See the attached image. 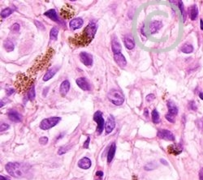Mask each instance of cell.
<instances>
[{"label": "cell", "instance_id": "obj_33", "mask_svg": "<svg viewBox=\"0 0 203 180\" xmlns=\"http://www.w3.org/2000/svg\"><path fill=\"white\" fill-rule=\"evenodd\" d=\"M10 29H11L12 33L16 34V33H18V32L20 31V25L18 23H15V24H13L12 26H11Z\"/></svg>", "mask_w": 203, "mask_h": 180}, {"label": "cell", "instance_id": "obj_52", "mask_svg": "<svg viewBox=\"0 0 203 180\" xmlns=\"http://www.w3.org/2000/svg\"><path fill=\"white\" fill-rule=\"evenodd\" d=\"M145 116H146V118L148 117V110H146V111H145Z\"/></svg>", "mask_w": 203, "mask_h": 180}, {"label": "cell", "instance_id": "obj_8", "mask_svg": "<svg viewBox=\"0 0 203 180\" xmlns=\"http://www.w3.org/2000/svg\"><path fill=\"white\" fill-rule=\"evenodd\" d=\"M74 15L75 9L71 5L66 4L61 8L60 16L63 17V19H70V18H72L74 16Z\"/></svg>", "mask_w": 203, "mask_h": 180}, {"label": "cell", "instance_id": "obj_50", "mask_svg": "<svg viewBox=\"0 0 203 180\" xmlns=\"http://www.w3.org/2000/svg\"><path fill=\"white\" fill-rule=\"evenodd\" d=\"M160 161H161V162H162V164H163V165H168V164H167V161H165V160H163V159H161Z\"/></svg>", "mask_w": 203, "mask_h": 180}, {"label": "cell", "instance_id": "obj_26", "mask_svg": "<svg viewBox=\"0 0 203 180\" xmlns=\"http://www.w3.org/2000/svg\"><path fill=\"white\" fill-rule=\"evenodd\" d=\"M3 47H4V49L7 51V52H11V51H12L14 50L15 46L14 43H13V41L7 39V40L4 41V42H3Z\"/></svg>", "mask_w": 203, "mask_h": 180}, {"label": "cell", "instance_id": "obj_41", "mask_svg": "<svg viewBox=\"0 0 203 180\" xmlns=\"http://www.w3.org/2000/svg\"><path fill=\"white\" fill-rule=\"evenodd\" d=\"M35 23V24H36V26L39 29H41V30H45V27H44V25H43L41 22L38 21V20H36V21L34 22Z\"/></svg>", "mask_w": 203, "mask_h": 180}, {"label": "cell", "instance_id": "obj_47", "mask_svg": "<svg viewBox=\"0 0 203 180\" xmlns=\"http://www.w3.org/2000/svg\"><path fill=\"white\" fill-rule=\"evenodd\" d=\"M96 175L97 176H98V177H103V171H97V172H96Z\"/></svg>", "mask_w": 203, "mask_h": 180}, {"label": "cell", "instance_id": "obj_49", "mask_svg": "<svg viewBox=\"0 0 203 180\" xmlns=\"http://www.w3.org/2000/svg\"><path fill=\"white\" fill-rule=\"evenodd\" d=\"M200 28H201V30H203V20L202 19L200 20Z\"/></svg>", "mask_w": 203, "mask_h": 180}, {"label": "cell", "instance_id": "obj_32", "mask_svg": "<svg viewBox=\"0 0 203 180\" xmlns=\"http://www.w3.org/2000/svg\"><path fill=\"white\" fill-rule=\"evenodd\" d=\"M35 97H36V94H35V87L34 85L31 89H29V93H28V98L30 101H34Z\"/></svg>", "mask_w": 203, "mask_h": 180}, {"label": "cell", "instance_id": "obj_21", "mask_svg": "<svg viewBox=\"0 0 203 180\" xmlns=\"http://www.w3.org/2000/svg\"><path fill=\"white\" fill-rule=\"evenodd\" d=\"M58 70H59V67H54L48 70L46 73L43 76V81H48L50 79H52L54 76L57 73Z\"/></svg>", "mask_w": 203, "mask_h": 180}, {"label": "cell", "instance_id": "obj_3", "mask_svg": "<svg viewBox=\"0 0 203 180\" xmlns=\"http://www.w3.org/2000/svg\"><path fill=\"white\" fill-rule=\"evenodd\" d=\"M16 87L20 94H24L34 85V79L27 77L24 75H19L16 80Z\"/></svg>", "mask_w": 203, "mask_h": 180}, {"label": "cell", "instance_id": "obj_44", "mask_svg": "<svg viewBox=\"0 0 203 180\" xmlns=\"http://www.w3.org/2000/svg\"><path fill=\"white\" fill-rule=\"evenodd\" d=\"M8 102H9V100H8V99L3 98L2 100H1V106H1V107H2V106H5V105H6L7 103H8Z\"/></svg>", "mask_w": 203, "mask_h": 180}, {"label": "cell", "instance_id": "obj_9", "mask_svg": "<svg viewBox=\"0 0 203 180\" xmlns=\"http://www.w3.org/2000/svg\"><path fill=\"white\" fill-rule=\"evenodd\" d=\"M80 60H81V62H82L85 66H86V67H89L93 66V56L89 53H87V52H85V51L81 52V53H80Z\"/></svg>", "mask_w": 203, "mask_h": 180}, {"label": "cell", "instance_id": "obj_43", "mask_svg": "<svg viewBox=\"0 0 203 180\" xmlns=\"http://www.w3.org/2000/svg\"><path fill=\"white\" fill-rule=\"evenodd\" d=\"M89 141H90V138H89V137H88V138H87V139L85 140V144H84V145H83V147L85 148V149H88L89 145Z\"/></svg>", "mask_w": 203, "mask_h": 180}, {"label": "cell", "instance_id": "obj_1", "mask_svg": "<svg viewBox=\"0 0 203 180\" xmlns=\"http://www.w3.org/2000/svg\"><path fill=\"white\" fill-rule=\"evenodd\" d=\"M97 29H98V25L95 22H90L85 28L82 33L77 34L74 37L69 38L70 43L77 47L88 46L94 38Z\"/></svg>", "mask_w": 203, "mask_h": 180}, {"label": "cell", "instance_id": "obj_4", "mask_svg": "<svg viewBox=\"0 0 203 180\" xmlns=\"http://www.w3.org/2000/svg\"><path fill=\"white\" fill-rule=\"evenodd\" d=\"M107 98L115 106H121L124 101V95L118 89H111L107 94Z\"/></svg>", "mask_w": 203, "mask_h": 180}, {"label": "cell", "instance_id": "obj_20", "mask_svg": "<svg viewBox=\"0 0 203 180\" xmlns=\"http://www.w3.org/2000/svg\"><path fill=\"white\" fill-rule=\"evenodd\" d=\"M162 27V22L158 21V20H153V21L150 22V34H156Z\"/></svg>", "mask_w": 203, "mask_h": 180}, {"label": "cell", "instance_id": "obj_51", "mask_svg": "<svg viewBox=\"0 0 203 180\" xmlns=\"http://www.w3.org/2000/svg\"><path fill=\"white\" fill-rule=\"evenodd\" d=\"M199 97H200L201 100H203V93H200V94H199Z\"/></svg>", "mask_w": 203, "mask_h": 180}, {"label": "cell", "instance_id": "obj_25", "mask_svg": "<svg viewBox=\"0 0 203 180\" xmlns=\"http://www.w3.org/2000/svg\"><path fill=\"white\" fill-rule=\"evenodd\" d=\"M115 144H112L111 145L110 149H109V151H108L107 154V161L110 163L112 161V159L114 158V156H115Z\"/></svg>", "mask_w": 203, "mask_h": 180}, {"label": "cell", "instance_id": "obj_6", "mask_svg": "<svg viewBox=\"0 0 203 180\" xmlns=\"http://www.w3.org/2000/svg\"><path fill=\"white\" fill-rule=\"evenodd\" d=\"M61 121L60 117H50V118H44L40 122V128L42 130H49L55 127Z\"/></svg>", "mask_w": 203, "mask_h": 180}, {"label": "cell", "instance_id": "obj_35", "mask_svg": "<svg viewBox=\"0 0 203 180\" xmlns=\"http://www.w3.org/2000/svg\"><path fill=\"white\" fill-rule=\"evenodd\" d=\"M157 167V165L155 163H153V162H151V163L147 164L146 166H145V170L146 171H151V170H154V169H155Z\"/></svg>", "mask_w": 203, "mask_h": 180}, {"label": "cell", "instance_id": "obj_10", "mask_svg": "<svg viewBox=\"0 0 203 180\" xmlns=\"http://www.w3.org/2000/svg\"><path fill=\"white\" fill-rule=\"evenodd\" d=\"M158 137L160 139H166V140H170V141H174L175 136L172 132H170L169 130L166 129H161L159 130L157 133Z\"/></svg>", "mask_w": 203, "mask_h": 180}, {"label": "cell", "instance_id": "obj_39", "mask_svg": "<svg viewBox=\"0 0 203 180\" xmlns=\"http://www.w3.org/2000/svg\"><path fill=\"white\" fill-rule=\"evenodd\" d=\"M0 128H1L0 131H1V132H3V131H7V129H9L10 126L8 124H7V123L3 122V123L1 124V127H0Z\"/></svg>", "mask_w": 203, "mask_h": 180}, {"label": "cell", "instance_id": "obj_13", "mask_svg": "<svg viewBox=\"0 0 203 180\" xmlns=\"http://www.w3.org/2000/svg\"><path fill=\"white\" fill-rule=\"evenodd\" d=\"M183 151V148L179 144H171L167 147V152L173 155H179Z\"/></svg>", "mask_w": 203, "mask_h": 180}, {"label": "cell", "instance_id": "obj_30", "mask_svg": "<svg viewBox=\"0 0 203 180\" xmlns=\"http://www.w3.org/2000/svg\"><path fill=\"white\" fill-rule=\"evenodd\" d=\"M181 51L183 53L190 54L194 51V46L190 45V44H185L184 46L181 47Z\"/></svg>", "mask_w": 203, "mask_h": 180}, {"label": "cell", "instance_id": "obj_16", "mask_svg": "<svg viewBox=\"0 0 203 180\" xmlns=\"http://www.w3.org/2000/svg\"><path fill=\"white\" fill-rule=\"evenodd\" d=\"M44 15H45V16L49 17L50 19H52L53 21L57 22L59 24H61V23H62V21L60 20V18L58 17V15L55 9L48 10L47 12H45V13H44Z\"/></svg>", "mask_w": 203, "mask_h": 180}, {"label": "cell", "instance_id": "obj_11", "mask_svg": "<svg viewBox=\"0 0 203 180\" xmlns=\"http://www.w3.org/2000/svg\"><path fill=\"white\" fill-rule=\"evenodd\" d=\"M77 84L78 85L80 89H81L84 91H89L91 89L90 83L85 77H80L76 80Z\"/></svg>", "mask_w": 203, "mask_h": 180}, {"label": "cell", "instance_id": "obj_17", "mask_svg": "<svg viewBox=\"0 0 203 180\" xmlns=\"http://www.w3.org/2000/svg\"><path fill=\"white\" fill-rule=\"evenodd\" d=\"M70 89V82L67 79H65L62 82V84H60V93L62 97H65L68 93Z\"/></svg>", "mask_w": 203, "mask_h": 180}, {"label": "cell", "instance_id": "obj_28", "mask_svg": "<svg viewBox=\"0 0 203 180\" xmlns=\"http://www.w3.org/2000/svg\"><path fill=\"white\" fill-rule=\"evenodd\" d=\"M58 34H59V29L56 27H54L51 29L50 32V39L52 41H56L58 37Z\"/></svg>", "mask_w": 203, "mask_h": 180}, {"label": "cell", "instance_id": "obj_38", "mask_svg": "<svg viewBox=\"0 0 203 180\" xmlns=\"http://www.w3.org/2000/svg\"><path fill=\"white\" fill-rule=\"evenodd\" d=\"M39 143L41 144H42V145H45L48 143V138L45 136L41 137L40 139H39Z\"/></svg>", "mask_w": 203, "mask_h": 180}, {"label": "cell", "instance_id": "obj_7", "mask_svg": "<svg viewBox=\"0 0 203 180\" xmlns=\"http://www.w3.org/2000/svg\"><path fill=\"white\" fill-rule=\"evenodd\" d=\"M93 120L97 122L98 127H97V132L98 135H101L103 133V129L105 128V121L103 117V113L101 111H96L93 115Z\"/></svg>", "mask_w": 203, "mask_h": 180}, {"label": "cell", "instance_id": "obj_37", "mask_svg": "<svg viewBox=\"0 0 203 180\" xmlns=\"http://www.w3.org/2000/svg\"><path fill=\"white\" fill-rule=\"evenodd\" d=\"M189 110H193V111H197L198 107H197L196 103L194 101H190L189 103Z\"/></svg>", "mask_w": 203, "mask_h": 180}, {"label": "cell", "instance_id": "obj_19", "mask_svg": "<svg viewBox=\"0 0 203 180\" xmlns=\"http://www.w3.org/2000/svg\"><path fill=\"white\" fill-rule=\"evenodd\" d=\"M114 59H115V62H116L120 67H124L127 65L126 58H125L124 55H122L121 53L114 55Z\"/></svg>", "mask_w": 203, "mask_h": 180}, {"label": "cell", "instance_id": "obj_29", "mask_svg": "<svg viewBox=\"0 0 203 180\" xmlns=\"http://www.w3.org/2000/svg\"><path fill=\"white\" fill-rule=\"evenodd\" d=\"M152 120H153L154 123L155 124H158L160 122V117H159V114H158V111L154 109L153 111H152Z\"/></svg>", "mask_w": 203, "mask_h": 180}, {"label": "cell", "instance_id": "obj_48", "mask_svg": "<svg viewBox=\"0 0 203 180\" xmlns=\"http://www.w3.org/2000/svg\"><path fill=\"white\" fill-rule=\"evenodd\" d=\"M0 179L1 180H10L9 178H7V177H6V176H2V175L0 176Z\"/></svg>", "mask_w": 203, "mask_h": 180}, {"label": "cell", "instance_id": "obj_12", "mask_svg": "<svg viewBox=\"0 0 203 180\" xmlns=\"http://www.w3.org/2000/svg\"><path fill=\"white\" fill-rule=\"evenodd\" d=\"M7 115H8V118L14 122H21L22 119H23V117H22L21 115L18 111H15V110H11V111H8Z\"/></svg>", "mask_w": 203, "mask_h": 180}, {"label": "cell", "instance_id": "obj_14", "mask_svg": "<svg viewBox=\"0 0 203 180\" xmlns=\"http://www.w3.org/2000/svg\"><path fill=\"white\" fill-rule=\"evenodd\" d=\"M115 126V118L112 115H110L108 117L107 121L105 123V130L107 134H110L111 132H112Z\"/></svg>", "mask_w": 203, "mask_h": 180}, {"label": "cell", "instance_id": "obj_18", "mask_svg": "<svg viewBox=\"0 0 203 180\" xmlns=\"http://www.w3.org/2000/svg\"><path fill=\"white\" fill-rule=\"evenodd\" d=\"M167 107H168V112H167V115L176 117L178 114V107L176 106V105L172 101H168Z\"/></svg>", "mask_w": 203, "mask_h": 180}, {"label": "cell", "instance_id": "obj_2", "mask_svg": "<svg viewBox=\"0 0 203 180\" xmlns=\"http://www.w3.org/2000/svg\"><path fill=\"white\" fill-rule=\"evenodd\" d=\"M6 171L10 175L14 178H24L29 175L31 166L23 162H9L5 166Z\"/></svg>", "mask_w": 203, "mask_h": 180}, {"label": "cell", "instance_id": "obj_31", "mask_svg": "<svg viewBox=\"0 0 203 180\" xmlns=\"http://www.w3.org/2000/svg\"><path fill=\"white\" fill-rule=\"evenodd\" d=\"M13 13V10L12 8H10V7H7V8H5L1 12V17L2 18H7V16H9L10 15H12Z\"/></svg>", "mask_w": 203, "mask_h": 180}, {"label": "cell", "instance_id": "obj_5", "mask_svg": "<svg viewBox=\"0 0 203 180\" xmlns=\"http://www.w3.org/2000/svg\"><path fill=\"white\" fill-rule=\"evenodd\" d=\"M54 55V51L53 49H49L47 51V52L45 53V55L43 57H42V59L38 62H35V64L31 69H30V72H36L37 71H40V69H42V67H44L45 65L47 64V62L50 61V59L51 58V56Z\"/></svg>", "mask_w": 203, "mask_h": 180}, {"label": "cell", "instance_id": "obj_36", "mask_svg": "<svg viewBox=\"0 0 203 180\" xmlns=\"http://www.w3.org/2000/svg\"><path fill=\"white\" fill-rule=\"evenodd\" d=\"M69 149H70V148L68 146L61 147V148L59 149V151H58V154H59V155H62V154H64L65 153H67V151Z\"/></svg>", "mask_w": 203, "mask_h": 180}, {"label": "cell", "instance_id": "obj_22", "mask_svg": "<svg viewBox=\"0 0 203 180\" xmlns=\"http://www.w3.org/2000/svg\"><path fill=\"white\" fill-rule=\"evenodd\" d=\"M92 162H91L90 159L88 157H83L78 161V166L80 168L83 169V170H88L91 167Z\"/></svg>", "mask_w": 203, "mask_h": 180}, {"label": "cell", "instance_id": "obj_15", "mask_svg": "<svg viewBox=\"0 0 203 180\" xmlns=\"http://www.w3.org/2000/svg\"><path fill=\"white\" fill-rule=\"evenodd\" d=\"M84 24L83 19L78 17V18H74L72 19L69 23V27L70 29H72V30H77L78 29H81L82 25Z\"/></svg>", "mask_w": 203, "mask_h": 180}, {"label": "cell", "instance_id": "obj_34", "mask_svg": "<svg viewBox=\"0 0 203 180\" xmlns=\"http://www.w3.org/2000/svg\"><path fill=\"white\" fill-rule=\"evenodd\" d=\"M178 7H179L180 12H181L182 16H183V19H184V21H185L186 16H185V15H184V4H183V1L179 0V2H178Z\"/></svg>", "mask_w": 203, "mask_h": 180}, {"label": "cell", "instance_id": "obj_46", "mask_svg": "<svg viewBox=\"0 0 203 180\" xmlns=\"http://www.w3.org/2000/svg\"><path fill=\"white\" fill-rule=\"evenodd\" d=\"M49 91V87H46V88H45V89H44V91H43L42 93V95L44 97L46 96V94H47V92Z\"/></svg>", "mask_w": 203, "mask_h": 180}, {"label": "cell", "instance_id": "obj_45", "mask_svg": "<svg viewBox=\"0 0 203 180\" xmlns=\"http://www.w3.org/2000/svg\"><path fill=\"white\" fill-rule=\"evenodd\" d=\"M199 178H200V180H203V168H201L200 172H199Z\"/></svg>", "mask_w": 203, "mask_h": 180}, {"label": "cell", "instance_id": "obj_27", "mask_svg": "<svg viewBox=\"0 0 203 180\" xmlns=\"http://www.w3.org/2000/svg\"><path fill=\"white\" fill-rule=\"evenodd\" d=\"M198 16V8L196 4H194L190 8V18L192 20H195Z\"/></svg>", "mask_w": 203, "mask_h": 180}, {"label": "cell", "instance_id": "obj_40", "mask_svg": "<svg viewBox=\"0 0 203 180\" xmlns=\"http://www.w3.org/2000/svg\"><path fill=\"white\" fill-rule=\"evenodd\" d=\"M154 98H155V97H154V94H149L148 96H146V101H148V102H151L153 100H154Z\"/></svg>", "mask_w": 203, "mask_h": 180}, {"label": "cell", "instance_id": "obj_42", "mask_svg": "<svg viewBox=\"0 0 203 180\" xmlns=\"http://www.w3.org/2000/svg\"><path fill=\"white\" fill-rule=\"evenodd\" d=\"M15 93V89H6V95L7 96H11L12 94H13Z\"/></svg>", "mask_w": 203, "mask_h": 180}, {"label": "cell", "instance_id": "obj_23", "mask_svg": "<svg viewBox=\"0 0 203 180\" xmlns=\"http://www.w3.org/2000/svg\"><path fill=\"white\" fill-rule=\"evenodd\" d=\"M124 45L126 46L127 49L129 50H132L135 46V41L132 39V37L130 36H127L124 37Z\"/></svg>", "mask_w": 203, "mask_h": 180}, {"label": "cell", "instance_id": "obj_24", "mask_svg": "<svg viewBox=\"0 0 203 180\" xmlns=\"http://www.w3.org/2000/svg\"><path fill=\"white\" fill-rule=\"evenodd\" d=\"M111 48H112V51L114 55L115 54L121 53V45L120 42L117 41V39L115 38L112 41V44H111Z\"/></svg>", "mask_w": 203, "mask_h": 180}]
</instances>
